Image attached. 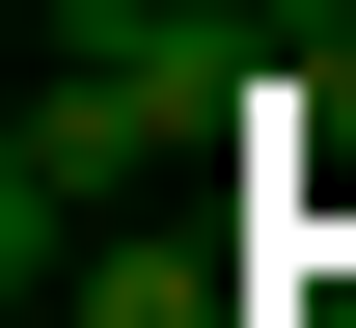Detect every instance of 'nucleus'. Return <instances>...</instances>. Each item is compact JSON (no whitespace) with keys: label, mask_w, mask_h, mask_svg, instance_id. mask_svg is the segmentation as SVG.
I'll return each instance as SVG.
<instances>
[{"label":"nucleus","mask_w":356,"mask_h":328,"mask_svg":"<svg viewBox=\"0 0 356 328\" xmlns=\"http://www.w3.org/2000/svg\"><path fill=\"white\" fill-rule=\"evenodd\" d=\"M83 328H192V274H137V246H110V274H83Z\"/></svg>","instance_id":"obj_1"},{"label":"nucleus","mask_w":356,"mask_h":328,"mask_svg":"<svg viewBox=\"0 0 356 328\" xmlns=\"http://www.w3.org/2000/svg\"><path fill=\"white\" fill-rule=\"evenodd\" d=\"M274 28H356V0H274Z\"/></svg>","instance_id":"obj_2"}]
</instances>
